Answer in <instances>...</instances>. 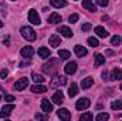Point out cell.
Instances as JSON below:
<instances>
[{"mask_svg":"<svg viewBox=\"0 0 122 121\" xmlns=\"http://www.w3.org/2000/svg\"><path fill=\"white\" fill-rule=\"evenodd\" d=\"M20 33H21V36H23L27 41H34V40L37 38V33L33 30L30 26H23V27L20 29Z\"/></svg>","mask_w":122,"mask_h":121,"instance_id":"6da1fadb","label":"cell"},{"mask_svg":"<svg viewBox=\"0 0 122 121\" xmlns=\"http://www.w3.org/2000/svg\"><path fill=\"white\" fill-rule=\"evenodd\" d=\"M90 105H91V101H90V98H85V97L80 98V100L75 103V108H77V110H80V111L87 110Z\"/></svg>","mask_w":122,"mask_h":121,"instance_id":"7a4b0ae2","label":"cell"},{"mask_svg":"<svg viewBox=\"0 0 122 121\" xmlns=\"http://www.w3.org/2000/svg\"><path fill=\"white\" fill-rule=\"evenodd\" d=\"M29 22L33 23V24H36V26H38V24L41 23V19H40L38 13H37L34 9H31L30 11H29Z\"/></svg>","mask_w":122,"mask_h":121,"instance_id":"3957f363","label":"cell"},{"mask_svg":"<svg viewBox=\"0 0 122 121\" xmlns=\"http://www.w3.org/2000/svg\"><path fill=\"white\" fill-rule=\"evenodd\" d=\"M57 114H58V117H60L61 121H70L71 120V113L67 108H60L57 111Z\"/></svg>","mask_w":122,"mask_h":121,"instance_id":"277c9868","label":"cell"},{"mask_svg":"<svg viewBox=\"0 0 122 121\" xmlns=\"http://www.w3.org/2000/svg\"><path fill=\"white\" fill-rule=\"evenodd\" d=\"M27 84H29V80H27L26 77H23V78H20V80H17V81L14 83V88L17 91H21L27 87Z\"/></svg>","mask_w":122,"mask_h":121,"instance_id":"5b68a950","label":"cell"},{"mask_svg":"<svg viewBox=\"0 0 122 121\" xmlns=\"http://www.w3.org/2000/svg\"><path fill=\"white\" fill-rule=\"evenodd\" d=\"M13 110H14V104H6V105L1 108V111H0V117H1V118L9 117Z\"/></svg>","mask_w":122,"mask_h":121,"instance_id":"8992f818","label":"cell"},{"mask_svg":"<svg viewBox=\"0 0 122 121\" xmlns=\"http://www.w3.org/2000/svg\"><path fill=\"white\" fill-rule=\"evenodd\" d=\"M58 33H61L64 37H67V38H70V37H72V30L70 29V27H67V26H60L58 29H57Z\"/></svg>","mask_w":122,"mask_h":121,"instance_id":"52a82bcc","label":"cell"},{"mask_svg":"<svg viewBox=\"0 0 122 121\" xmlns=\"http://www.w3.org/2000/svg\"><path fill=\"white\" fill-rule=\"evenodd\" d=\"M64 71H65V74H74V73L77 71V63H75V61H70V63L65 66Z\"/></svg>","mask_w":122,"mask_h":121,"instance_id":"ba28073f","label":"cell"},{"mask_svg":"<svg viewBox=\"0 0 122 121\" xmlns=\"http://www.w3.org/2000/svg\"><path fill=\"white\" fill-rule=\"evenodd\" d=\"M20 53H21V57H24V59H30L31 56H33V53H34V50H33L31 46H26V47L21 49Z\"/></svg>","mask_w":122,"mask_h":121,"instance_id":"9c48e42d","label":"cell"},{"mask_svg":"<svg viewBox=\"0 0 122 121\" xmlns=\"http://www.w3.org/2000/svg\"><path fill=\"white\" fill-rule=\"evenodd\" d=\"M74 51H75V54H77V57H84V56H87V49L84 47V46H80V44H77L75 47H74Z\"/></svg>","mask_w":122,"mask_h":121,"instance_id":"30bf717a","label":"cell"},{"mask_svg":"<svg viewBox=\"0 0 122 121\" xmlns=\"http://www.w3.org/2000/svg\"><path fill=\"white\" fill-rule=\"evenodd\" d=\"M61 44V38L58 34H51L50 36V46L51 47H58Z\"/></svg>","mask_w":122,"mask_h":121,"instance_id":"8fae6325","label":"cell"},{"mask_svg":"<svg viewBox=\"0 0 122 121\" xmlns=\"http://www.w3.org/2000/svg\"><path fill=\"white\" fill-rule=\"evenodd\" d=\"M47 22H48V23H51V24L61 23V16L57 13V11H54V13H51V14H50V17L47 19Z\"/></svg>","mask_w":122,"mask_h":121,"instance_id":"7c38bea8","label":"cell"},{"mask_svg":"<svg viewBox=\"0 0 122 121\" xmlns=\"http://www.w3.org/2000/svg\"><path fill=\"white\" fill-rule=\"evenodd\" d=\"M41 108H43L44 113H51V111H53V104H51L47 98H44V100L41 101Z\"/></svg>","mask_w":122,"mask_h":121,"instance_id":"4fadbf2b","label":"cell"},{"mask_svg":"<svg viewBox=\"0 0 122 121\" xmlns=\"http://www.w3.org/2000/svg\"><path fill=\"white\" fill-rule=\"evenodd\" d=\"M81 4H82L84 9H87V10H90V11H97V6H95V3L91 1V0H84Z\"/></svg>","mask_w":122,"mask_h":121,"instance_id":"5bb4252c","label":"cell"},{"mask_svg":"<svg viewBox=\"0 0 122 121\" xmlns=\"http://www.w3.org/2000/svg\"><path fill=\"white\" fill-rule=\"evenodd\" d=\"M62 100H64L62 91H56V93L53 94V103H54V104H61Z\"/></svg>","mask_w":122,"mask_h":121,"instance_id":"9a60e30c","label":"cell"},{"mask_svg":"<svg viewBox=\"0 0 122 121\" xmlns=\"http://www.w3.org/2000/svg\"><path fill=\"white\" fill-rule=\"evenodd\" d=\"M31 91H33V93H36V94H43V93H46V91H47V87H46V86H43V84H36V86H33V87H31Z\"/></svg>","mask_w":122,"mask_h":121,"instance_id":"2e32d148","label":"cell"},{"mask_svg":"<svg viewBox=\"0 0 122 121\" xmlns=\"http://www.w3.org/2000/svg\"><path fill=\"white\" fill-rule=\"evenodd\" d=\"M92 84H94V78H92V77H87V78H84V80L81 81V87H82L84 90L90 88Z\"/></svg>","mask_w":122,"mask_h":121,"instance_id":"e0dca14e","label":"cell"},{"mask_svg":"<svg viewBox=\"0 0 122 121\" xmlns=\"http://www.w3.org/2000/svg\"><path fill=\"white\" fill-rule=\"evenodd\" d=\"M95 34H98L99 37L105 38V37H108V34H109V33L105 30V29H104L102 26H97V27H95Z\"/></svg>","mask_w":122,"mask_h":121,"instance_id":"ac0fdd59","label":"cell"},{"mask_svg":"<svg viewBox=\"0 0 122 121\" xmlns=\"http://www.w3.org/2000/svg\"><path fill=\"white\" fill-rule=\"evenodd\" d=\"M111 80H122V70L114 68L111 73Z\"/></svg>","mask_w":122,"mask_h":121,"instance_id":"d6986e66","label":"cell"},{"mask_svg":"<svg viewBox=\"0 0 122 121\" xmlns=\"http://www.w3.org/2000/svg\"><path fill=\"white\" fill-rule=\"evenodd\" d=\"M38 56H40L41 59H48V57H50V50H48L47 47H40V49H38Z\"/></svg>","mask_w":122,"mask_h":121,"instance_id":"ffe728a7","label":"cell"},{"mask_svg":"<svg viewBox=\"0 0 122 121\" xmlns=\"http://www.w3.org/2000/svg\"><path fill=\"white\" fill-rule=\"evenodd\" d=\"M78 94V86L75 84V83H72L71 86H70V88H68V95L72 98V97H75Z\"/></svg>","mask_w":122,"mask_h":121,"instance_id":"44dd1931","label":"cell"},{"mask_svg":"<svg viewBox=\"0 0 122 121\" xmlns=\"http://www.w3.org/2000/svg\"><path fill=\"white\" fill-rule=\"evenodd\" d=\"M50 4L60 9V7H65V6H67V1H65V0H51Z\"/></svg>","mask_w":122,"mask_h":121,"instance_id":"7402d4cb","label":"cell"},{"mask_svg":"<svg viewBox=\"0 0 122 121\" xmlns=\"http://www.w3.org/2000/svg\"><path fill=\"white\" fill-rule=\"evenodd\" d=\"M58 56H60L61 60H68V59L71 57V53H70L68 50H60V51H58Z\"/></svg>","mask_w":122,"mask_h":121,"instance_id":"603a6c76","label":"cell"},{"mask_svg":"<svg viewBox=\"0 0 122 121\" xmlns=\"http://www.w3.org/2000/svg\"><path fill=\"white\" fill-rule=\"evenodd\" d=\"M104 63H105V57H104L102 54H97V56H95V67L102 66Z\"/></svg>","mask_w":122,"mask_h":121,"instance_id":"cb8c5ba5","label":"cell"},{"mask_svg":"<svg viewBox=\"0 0 122 121\" xmlns=\"http://www.w3.org/2000/svg\"><path fill=\"white\" fill-rule=\"evenodd\" d=\"M31 78H33L37 84H41V83L44 81V77L40 76V74H37V73H33V74H31Z\"/></svg>","mask_w":122,"mask_h":121,"instance_id":"d4e9b609","label":"cell"},{"mask_svg":"<svg viewBox=\"0 0 122 121\" xmlns=\"http://www.w3.org/2000/svg\"><path fill=\"white\" fill-rule=\"evenodd\" d=\"M92 120H94V116H92L91 113H84V114L80 117L78 121H92Z\"/></svg>","mask_w":122,"mask_h":121,"instance_id":"484cf974","label":"cell"},{"mask_svg":"<svg viewBox=\"0 0 122 121\" xmlns=\"http://www.w3.org/2000/svg\"><path fill=\"white\" fill-rule=\"evenodd\" d=\"M88 44H90L91 47H98V46H99V41H98L97 37H90V38H88Z\"/></svg>","mask_w":122,"mask_h":121,"instance_id":"4316f807","label":"cell"},{"mask_svg":"<svg viewBox=\"0 0 122 121\" xmlns=\"http://www.w3.org/2000/svg\"><path fill=\"white\" fill-rule=\"evenodd\" d=\"M108 118H109V116H108L107 113H99L95 120L97 121H108Z\"/></svg>","mask_w":122,"mask_h":121,"instance_id":"83f0119b","label":"cell"},{"mask_svg":"<svg viewBox=\"0 0 122 121\" xmlns=\"http://www.w3.org/2000/svg\"><path fill=\"white\" fill-rule=\"evenodd\" d=\"M111 108L112 110H122V101H112Z\"/></svg>","mask_w":122,"mask_h":121,"instance_id":"f1b7e54d","label":"cell"},{"mask_svg":"<svg viewBox=\"0 0 122 121\" xmlns=\"http://www.w3.org/2000/svg\"><path fill=\"white\" fill-rule=\"evenodd\" d=\"M57 80H58V81H53V86H56V84H60V86H65V84H67V78H65V77H58Z\"/></svg>","mask_w":122,"mask_h":121,"instance_id":"f546056e","label":"cell"},{"mask_svg":"<svg viewBox=\"0 0 122 121\" xmlns=\"http://www.w3.org/2000/svg\"><path fill=\"white\" fill-rule=\"evenodd\" d=\"M36 120H38V121H47L48 120V114H36Z\"/></svg>","mask_w":122,"mask_h":121,"instance_id":"4dcf8cb0","label":"cell"},{"mask_svg":"<svg viewBox=\"0 0 122 121\" xmlns=\"http://www.w3.org/2000/svg\"><path fill=\"white\" fill-rule=\"evenodd\" d=\"M121 36H114L112 38H111V43L114 44V46H119V43H121Z\"/></svg>","mask_w":122,"mask_h":121,"instance_id":"1f68e13d","label":"cell"},{"mask_svg":"<svg viewBox=\"0 0 122 121\" xmlns=\"http://www.w3.org/2000/svg\"><path fill=\"white\" fill-rule=\"evenodd\" d=\"M98 6H101V7H107L108 6V0H97L95 1Z\"/></svg>","mask_w":122,"mask_h":121,"instance_id":"d6a6232c","label":"cell"},{"mask_svg":"<svg viewBox=\"0 0 122 121\" xmlns=\"http://www.w3.org/2000/svg\"><path fill=\"white\" fill-rule=\"evenodd\" d=\"M81 30H82V31H88V30H91V23H84V24L81 26Z\"/></svg>","mask_w":122,"mask_h":121,"instance_id":"836d02e7","label":"cell"},{"mask_svg":"<svg viewBox=\"0 0 122 121\" xmlns=\"http://www.w3.org/2000/svg\"><path fill=\"white\" fill-rule=\"evenodd\" d=\"M78 14H71L70 16V23H75V22H78Z\"/></svg>","mask_w":122,"mask_h":121,"instance_id":"e575fe53","label":"cell"},{"mask_svg":"<svg viewBox=\"0 0 122 121\" xmlns=\"http://www.w3.org/2000/svg\"><path fill=\"white\" fill-rule=\"evenodd\" d=\"M4 100H6L7 103H11V101H14V100H16V97H14V95H6V97H4Z\"/></svg>","mask_w":122,"mask_h":121,"instance_id":"d590c367","label":"cell"},{"mask_svg":"<svg viewBox=\"0 0 122 121\" xmlns=\"http://www.w3.org/2000/svg\"><path fill=\"white\" fill-rule=\"evenodd\" d=\"M7 74H9V73H7V70H1V71H0V78H3V80H4V78L7 77Z\"/></svg>","mask_w":122,"mask_h":121,"instance_id":"8d00e7d4","label":"cell"},{"mask_svg":"<svg viewBox=\"0 0 122 121\" xmlns=\"http://www.w3.org/2000/svg\"><path fill=\"white\" fill-rule=\"evenodd\" d=\"M30 63H31L30 59H26L23 63H20V67H24V66H27V64H30Z\"/></svg>","mask_w":122,"mask_h":121,"instance_id":"74e56055","label":"cell"},{"mask_svg":"<svg viewBox=\"0 0 122 121\" xmlns=\"http://www.w3.org/2000/svg\"><path fill=\"white\" fill-rule=\"evenodd\" d=\"M102 78L107 81V78H108V73H107V71H104V73H102Z\"/></svg>","mask_w":122,"mask_h":121,"instance_id":"f35d334b","label":"cell"},{"mask_svg":"<svg viewBox=\"0 0 122 121\" xmlns=\"http://www.w3.org/2000/svg\"><path fill=\"white\" fill-rule=\"evenodd\" d=\"M115 53L112 51V50H107V56H114Z\"/></svg>","mask_w":122,"mask_h":121,"instance_id":"ab89813d","label":"cell"},{"mask_svg":"<svg viewBox=\"0 0 122 121\" xmlns=\"http://www.w3.org/2000/svg\"><path fill=\"white\" fill-rule=\"evenodd\" d=\"M1 27H3V23H1V20H0V29H1Z\"/></svg>","mask_w":122,"mask_h":121,"instance_id":"60d3db41","label":"cell"},{"mask_svg":"<svg viewBox=\"0 0 122 121\" xmlns=\"http://www.w3.org/2000/svg\"><path fill=\"white\" fill-rule=\"evenodd\" d=\"M119 88H121V90H122V84H121V87H119Z\"/></svg>","mask_w":122,"mask_h":121,"instance_id":"b9f144b4","label":"cell"},{"mask_svg":"<svg viewBox=\"0 0 122 121\" xmlns=\"http://www.w3.org/2000/svg\"><path fill=\"white\" fill-rule=\"evenodd\" d=\"M0 98H1V97H0Z\"/></svg>","mask_w":122,"mask_h":121,"instance_id":"7bdbcfd3","label":"cell"},{"mask_svg":"<svg viewBox=\"0 0 122 121\" xmlns=\"http://www.w3.org/2000/svg\"><path fill=\"white\" fill-rule=\"evenodd\" d=\"M7 121H9V120H7Z\"/></svg>","mask_w":122,"mask_h":121,"instance_id":"ee69618b","label":"cell"}]
</instances>
